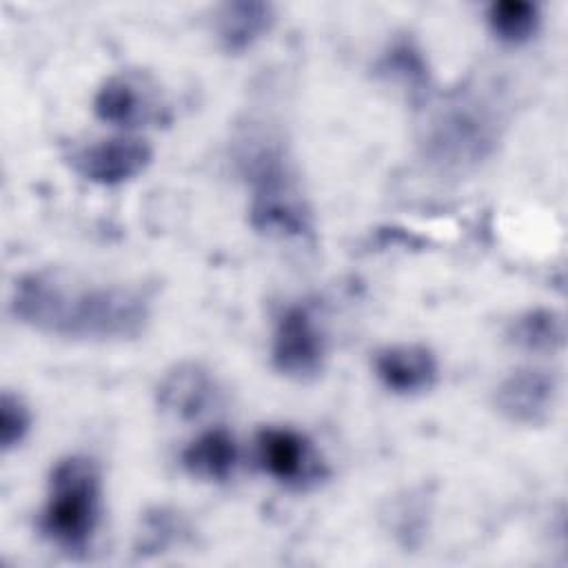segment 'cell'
<instances>
[{
    "label": "cell",
    "mask_w": 568,
    "mask_h": 568,
    "mask_svg": "<svg viewBox=\"0 0 568 568\" xmlns=\"http://www.w3.org/2000/svg\"><path fill=\"white\" fill-rule=\"evenodd\" d=\"M9 306L33 331L84 342L135 339L151 322V297L142 286L84 282L51 268L22 275Z\"/></svg>",
    "instance_id": "obj_1"
},
{
    "label": "cell",
    "mask_w": 568,
    "mask_h": 568,
    "mask_svg": "<svg viewBox=\"0 0 568 568\" xmlns=\"http://www.w3.org/2000/svg\"><path fill=\"white\" fill-rule=\"evenodd\" d=\"M501 129V109L488 93L459 89L428 120L422 153L437 171L464 175L495 153Z\"/></svg>",
    "instance_id": "obj_2"
},
{
    "label": "cell",
    "mask_w": 568,
    "mask_h": 568,
    "mask_svg": "<svg viewBox=\"0 0 568 568\" xmlns=\"http://www.w3.org/2000/svg\"><path fill=\"white\" fill-rule=\"evenodd\" d=\"M102 479L93 459L71 455L60 459L49 477V497L40 528L51 544L67 552L89 548L100 521Z\"/></svg>",
    "instance_id": "obj_3"
},
{
    "label": "cell",
    "mask_w": 568,
    "mask_h": 568,
    "mask_svg": "<svg viewBox=\"0 0 568 568\" xmlns=\"http://www.w3.org/2000/svg\"><path fill=\"white\" fill-rule=\"evenodd\" d=\"M251 184L248 217L255 231L277 237H304L313 231L311 206L282 149L266 144L244 155Z\"/></svg>",
    "instance_id": "obj_4"
},
{
    "label": "cell",
    "mask_w": 568,
    "mask_h": 568,
    "mask_svg": "<svg viewBox=\"0 0 568 568\" xmlns=\"http://www.w3.org/2000/svg\"><path fill=\"white\" fill-rule=\"evenodd\" d=\"M273 366L293 379L315 377L326 357L324 333L306 306H288L273 333Z\"/></svg>",
    "instance_id": "obj_5"
},
{
    "label": "cell",
    "mask_w": 568,
    "mask_h": 568,
    "mask_svg": "<svg viewBox=\"0 0 568 568\" xmlns=\"http://www.w3.org/2000/svg\"><path fill=\"white\" fill-rule=\"evenodd\" d=\"M260 466L286 486L306 488L326 477V466L313 444L295 428L266 426L255 437Z\"/></svg>",
    "instance_id": "obj_6"
},
{
    "label": "cell",
    "mask_w": 568,
    "mask_h": 568,
    "mask_svg": "<svg viewBox=\"0 0 568 568\" xmlns=\"http://www.w3.org/2000/svg\"><path fill=\"white\" fill-rule=\"evenodd\" d=\"M559 395L557 377L544 368H517L506 375L495 393L497 413L519 426H541L550 419Z\"/></svg>",
    "instance_id": "obj_7"
},
{
    "label": "cell",
    "mask_w": 568,
    "mask_h": 568,
    "mask_svg": "<svg viewBox=\"0 0 568 568\" xmlns=\"http://www.w3.org/2000/svg\"><path fill=\"white\" fill-rule=\"evenodd\" d=\"M151 146L131 135L98 140L71 153V166L84 180L100 186H118L133 180L151 164Z\"/></svg>",
    "instance_id": "obj_8"
},
{
    "label": "cell",
    "mask_w": 568,
    "mask_h": 568,
    "mask_svg": "<svg viewBox=\"0 0 568 568\" xmlns=\"http://www.w3.org/2000/svg\"><path fill=\"white\" fill-rule=\"evenodd\" d=\"M93 111L102 122L131 129L160 120L162 104L142 75L115 73L100 84L93 98Z\"/></svg>",
    "instance_id": "obj_9"
},
{
    "label": "cell",
    "mask_w": 568,
    "mask_h": 568,
    "mask_svg": "<svg viewBox=\"0 0 568 568\" xmlns=\"http://www.w3.org/2000/svg\"><path fill=\"white\" fill-rule=\"evenodd\" d=\"M217 393L213 375L202 364L180 362L160 377L155 402L162 413L189 422L206 415L217 404Z\"/></svg>",
    "instance_id": "obj_10"
},
{
    "label": "cell",
    "mask_w": 568,
    "mask_h": 568,
    "mask_svg": "<svg viewBox=\"0 0 568 568\" xmlns=\"http://www.w3.org/2000/svg\"><path fill=\"white\" fill-rule=\"evenodd\" d=\"M373 368L377 379L397 395H417L430 390L439 366L435 353L424 344H393L375 353Z\"/></svg>",
    "instance_id": "obj_11"
},
{
    "label": "cell",
    "mask_w": 568,
    "mask_h": 568,
    "mask_svg": "<svg viewBox=\"0 0 568 568\" xmlns=\"http://www.w3.org/2000/svg\"><path fill=\"white\" fill-rule=\"evenodd\" d=\"M273 22V4L262 0L224 2L213 13V31L226 53H244L271 31Z\"/></svg>",
    "instance_id": "obj_12"
},
{
    "label": "cell",
    "mask_w": 568,
    "mask_h": 568,
    "mask_svg": "<svg viewBox=\"0 0 568 568\" xmlns=\"http://www.w3.org/2000/svg\"><path fill=\"white\" fill-rule=\"evenodd\" d=\"M237 464V444L224 428H211L197 435L182 450V466L189 475L206 481H224Z\"/></svg>",
    "instance_id": "obj_13"
},
{
    "label": "cell",
    "mask_w": 568,
    "mask_h": 568,
    "mask_svg": "<svg viewBox=\"0 0 568 568\" xmlns=\"http://www.w3.org/2000/svg\"><path fill=\"white\" fill-rule=\"evenodd\" d=\"M506 337L519 351L552 355L564 348L566 322L555 308H528L508 324Z\"/></svg>",
    "instance_id": "obj_14"
},
{
    "label": "cell",
    "mask_w": 568,
    "mask_h": 568,
    "mask_svg": "<svg viewBox=\"0 0 568 568\" xmlns=\"http://www.w3.org/2000/svg\"><path fill=\"white\" fill-rule=\"evenodd\" d=\"M377 73L388 82L404 87L413 98L426 95L430 87V69L422 49L410 38H399L377 60Z\"/></svg>",
    "instance_id": "obj_15"
},
{
    "label": "cell",
    "mask_w": 568,
    "mask_h": 568,
    "mask_svg": "<svg viewBox=\"0 0 568 568\" xmlns=\"http://www.w3.org/2000/svg\"><path fill=\"white\" fill-rule=\"evenodd\" d=\"M493 33L508 44H521L532 38L539 27V7L530 0H499L488 9Z\"/></svg>",
    "instance_id": "obj_16"
},
{
    "label": "cell",
    "mask_w": 568,
    "mask_h": 568,
    "mask_svg": "<svg viewBox=\"0 0 568 568\" xmlns=\"http://www.w3.org/2000/svg\"><path fill=\"white\" fill-rule=\"evenodd\" d=\"M31 428V410L22 397L4 390L0 397V448L7 453L22 444Z\"/></svg>",
    "instance_id": "obj_17"
}]
</instances>
